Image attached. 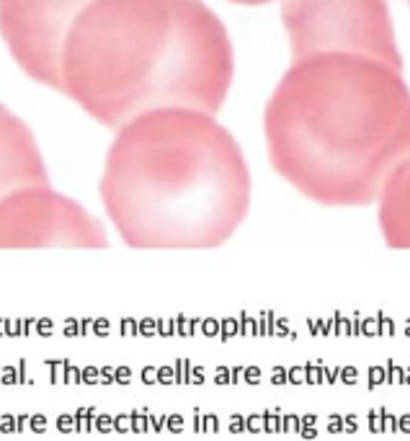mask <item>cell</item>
<instances>
[{
    "instance_id": "cell-1",
    "label": "cell",
    "mask_w": 410,
    "mask_h": 441,
    "mask_svg": "<svg viewBox=\"0 0 410 441\" xmlns=\"http://www.w3.org/2000/svg\"><path fill=\"white\" fill-rule=\"evenodd\" d=\"M271 168L323 207H369L410 160L403 70L356 54H320L281 75L263 111Z\"/></svg>"
},
{
    "instance_id": "cell-2",
    "label": "cell",
    "mask_w": 410,
    "mask_h": 441,
    "mask_svg": "<svg viewBox=\"0 0 410 441\" xmlns=\"http://www.w3.org/2000/svg\"><path fill=\"white\" fill-rule=\"evenodd\" d=\"M232 80V39L204 0H90L59 62V93L114 132L155 109L217 114Z\"/></svg>"
},
{
    "instance_id": "cell-3",
    "label": "cell",
    "mask_w": 410,
    "mask_h": 441,
    "mask_svg": "<svg viewBox=\"0 0 410 441\" xmlns=\"http://www.w3.org/2000/svg\"><path fill=\"white\" fill-rule=\"evenodd\" d=\"M253 178L237 140L214 114L155 109L116 132L101 202L137 250H209L245 222Z\"/></svg>"
},
{
    "instance_id": "cell-4",
    "label": "cell",
    "mask_w": 410,
    "mask_h": 441,
    "mask_svg": "<svg viewBox=\"0 0 410 441\" xmlns=\"http://www.w3.org/2000/svg\"><path fill=\"white\" fill-rule=\"evenodd\" d=\"M292 62L320 54H356L403 70L387 0H281Z\"/></svg>"
},
{
    "instance_id": "cell-5",
    "label": "cell",
    "mask_w": 410,
    "mask_h": 441,
    "mask_svg": "<svg viewBox=\"0 0 410 441\" xmlns=\"http://www.w3.org/2000/svg\"><path fill=\"white\" fill-rule=\"evenodd\" d=\"M103 224L52 186H34L0 202V248H106Z\"/></svg>"
},
{
    "instance_id": "cell-6",
    "label": "cell",
    "mask_w": 410,
    "mask_h": 441,
    "mask_svg": "<svg viewBox=\"0 0 410 441\" xmlns=\"http://www.w3.org/2000/svg\"><path fill=\"white\" fill-rule=\"evenodd\" d=\"M90 0H0V36L31 80L59 90V62L72 21Z\"/></svg>"
},
{
    "instance_id": "cell-7",
    "label": "cell",
    "mask_w": 410,
    "mask_h": 441,
    "mask_svg": "<svg viewBox=\"0 0 410 441\" xmlns=\"http://www.w3.org/2000/svg\"><path fill=\"white\" fill-rule=\"evenodd\" d=\"M49 186V173L34 132L0 103V202L21 189Z\"/></svg>"
},
{
    "instance_id": "cell-8",
    "label": "cell",
    "mask_w": 410,
    "mask_h": 441,
    "mask_svg": "<svg viewBox=\"0 0 410 441\" xmlns=\"http://www.w3.org/2000/svg\"><path fill=\"white\" fill-rule=\"evenodd\" d=\"M377 204L382 240L392 250H410V160L385 184Z\"/></svg>"
},
{
    "instance_id": "cell-9",
    "label": "cell",
    "mask_w": 410,
    "mask_h": 441,
    "mask_svg": "<svg viewBox=\"0 0 410 441\" xmlns=\"http://www.w3.org/2000/svg\"><path fill=\"white\" fill-rule=\"evenodd\" d=\"M230 3H235V5H248V8H255V5H268V3H273V0H230Z\"/></svg>"
},
{
    "instance_id": "cell-10",
    "label": "cell",
    "mask_w": 410,
    "mask_h": 441,
    "mask_svg": "<svg viewBox=\"0 0 410 441\" xmlns=\"http://www.w3.org/2000/svg\"><path fill=\"white\" fill-rule=\"evenodd\" d=\"M403 3H405V5H408V8H410V0H403Z\"/></svg>"
}]
</instances>
